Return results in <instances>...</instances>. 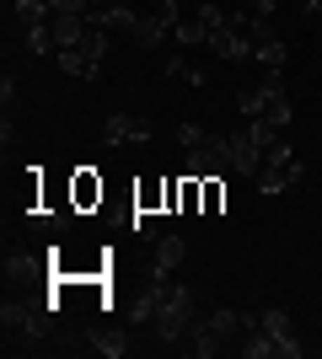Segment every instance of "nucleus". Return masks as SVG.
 <instances>
[{
  "label": "nucleus",
  "instance_id": "0eeeda50",
  "mask_svg": "<svg viewBox=\"0 0 322 359\" xmlns=\"http://www.w3.org/2000/svg\"><path fill=\"white\" fill-rule=\"evenodd\" d=\"M258 327L269 332L279 344V359H301L307 348H301V338H295V327H290V316L279 311V306H269V311H258Z\"/></svg>",
  "mask_w": 322,
  "mask_h": 359
},
{
  "label": "nucleus",
  "instance_id": "ddd939ff",
  "mask_svg": "<svg viewBox=\"0 0 322 359\" xmlns=\"http://www.w3.org/2000/svg\"><path fill=\"white\" fill-rule=\"evenodd\" d=\"M92 27L86 16H65V11H54L48 16V32H54V48H70V43H81V32Z\"/></svg>",
  "mask_w": 322,
  "mask_h": 359
},
{
  "label": "nucleus",
  "instance_id": "4468645a",
  "mask_svg": "<svg viewBox=\"0 0 322 359\" xmlns=\"http://www.w3.org/2000/svg\"><path fill=\"white\" fill-rule=\"evenodd\" d=\"M129 38H135L140 48H161V43H167V38H172V27H167V22H161V16H156V11H145V16H140V22H135V32H129Z\"/></svg>",
  "mask_w": 322,
  "mask_h": 359
},
{
  "label": "nucleus",
  "instance_id": "7ed1b4c3",
  "mask_svg": "<svg viewBox=\"0 0 322 359\" xmlns=\"http://www.w3.org/2000/svg\"><path fill=\"white\" fill-rule=\"evenodd\" d=\"M102 60H107V32L97 27V22L81 32V43L60 48V70H65V75H81V81H97Z\"/></svg>",
  "mask_w": 322,
  "mask_h": 359
},
{
  "label": "nucleus",
  "instance_id": "f257e3e1",
  "mask_svg": "<svg viewBox=\"0 0 322 359\" xmlns=\"http://www.w3.org/2000/svg\"><path fill=\"white\" fill-rule=\"evenodd\" d=\"M194 322H199L194 290H188V285H172V279H161V290H156L151 332L161 338V344H177V338H188V332H194Z\"/></svg>",
  "mask_w": 322,
  "mask_h": 359
},
{
  "label": "nucleus",
  "instance_id": "bb28decb",
  "mask_svg": "<svg viewBox=\"0 0 322 359\" xmlns=\"http://www.w3.org/2000/svg\"><path fill=\"white\" fill-rule=\"evenodd\" d=\"M307 16H322V0H307Z\"/></svg>",
  "mask_w": 322,
  "mask_h": 359
},
{
  "label": "nucleus",
  "instance_id": "a878e982",
  "mask_svg": "<svg viewBox=\"0 0 322 359\" xmlns=\"http://www.w3.org/2000/svg\"><path fill=\"white\" fill-rule=\"evenodd\" d=\"M274 6H279V0H247V11H253V16H274Z\"/></svg>",
  "mask_w": 322,
  "mask_h": 359
},
{
  "label": "nucleus",
  "instance_id": "aec40b11",
  "mask_svg": "<svg viewBox=\"0 0 322 359\" xmlns=\"http://www.w3.org/2000/svg\"><path fill=\"white\" fill-rule=\"evenodd\" d=\"M167 75L172 81H188V86H204V70H194L188 60H167Z\"/></svg>",
  "mask_w": 322,
  "mask_h": 359
},
{
  "label": "nucleus",
  "instance_id": "a211bd4d",
  "mask_svg": "<svg viewBox=\"0 0 322 359\" xmlns=\"http://www.w3.org/2000/svg\"><path fill=\"white\" fill-rule=\"evenodd\" d=\"M22 43H27V54H48V48H54V32H48V22H43V27H22Z\"/></svg>",
  "mask_w": 322,
  "mask_h": 359
},
{
  "label": "nucleus",
  "instance_id": "6ab92c4d",
  "mask_svg": "<svg viewBox=\"0 0 322 359\" xmlns=\"http://www.w3.org/2000/svg\"><path fill=\"white\" fill-rule=\"evenodd\" d=\"M290 161H295V150H290V140H285V135L263 150V166H290Z\"/></svg>",
  "mask_w": 322,
  "mask_h": 359
},
{
  "label": "nucleus",
  "instance_id": "39448f33",
  "mask_svg": "<svg viewBox=\"0 0 322 359\" xmlns=\"http://www.w3.org/2000/svg\"><path fill=\"white\" fill-rule=\"evenodd\" d=\"M145 140H151V123H145V118H129V113H113V118H102V129H97V145H102V150L145 145Z\"/></svg>",
  "mask_w": 322,
  "mask_h": 359
},
{
  "label": "nucleus",
  "instance_id": "412c9836",
  "mask_svg": "<svg viewBox=\"0 0 322 359\" xmlns=\"http://www.w3.org/2000/svg\"><path fill=\"white\" fill-rule=\"evenodd\" d=\"M97 354H107V359H123V354H129V344H123V338H119V332H102V338H97Z\"/></svg>",
  "mask_w": 322,
  "mask_h": 359
},
{
  "label": "nucleus",
  "instance_id": "6e6552de",
  "mask_svg": "<svg viewBox=\"0 0 322 359\" xmlns=\"http://www.w3.org/2000/svg\"><path fill=\"white\" fill-rule=\"evenodd\" d=\"M231 172H247V177L263 172V145H258V135H253L247 123L231 135Z\"/></svg>",
  "mask_w": 322,
  "mask_h": 359
},
{
  "label": "nucleus",
  "instance_id": "423d86ee",
  "mask_svg": "<svg viewBox=\"0 0 322 359\" xmlns=\"http://www.w3.org/2000/svg\"><path fill=\"white\" fill-rule=\"evenodd\" d=\"M210 48L220 54V60H231V65L253 60V38L242 32V16H236V11H231V27H215L210 32Z\"/></svg>",
  "mask_w": 322,
  "mask_h": 359
},
{
  "label": "nucleus",
  "instance_id": "dca6fc26",
  "mask_svg": "<svg viewBox=\"0 0 322 359\" xmlns=\"http://www.w3.org/2000/svg\"><path fill=\"white\" fill-rule=\"evenodd\" d=\"M285 54H290V48L279 43V38H269V43H258V54H253V60H258L263 70H285Z\"/></svg>",
  "mask_w": 322,
  "mask_h": 359
},
{
  "label": "nucleus",
  "instance_id": "1a4fd4ad",
  "mask_svg": "<svg viewBox=\"0 0 322 359\" xmlns=\"http://www.w3.org/2000/svg\"><path fill=\"white\" fill-rule=\"evenodd\" d=\"M295 182H301V161H290V166H263L258 177H253V188H258L263 198H274V194H290Z\"/></svg>",
  "mask_w": 322,
  "mask_h": 359
},
{
  "label": "nucleus",
  "instance_id": "393cba45",
  "mask_svg": "<svg viewBox=\"0 0 322 359\" xmlns=\"http://www.w3.org/2000/svg\"><path fill=\"white\" fill-rule=\"evenodd\" d=\"M0 102H6V118H11V102H16V75L11 70L0 75Z\"/></svg>",
  "mask_w": 322,
  "mask_h": 359
},
{
  "label": "nucleus",
  "instance_id": "9b49d317",
  "mask_svg": "<svg viewBox=\"0 0 322 359\" xmlns=\"http://www.w3.org/2000/svg\"><path fill=\"white\" fill-rule=\"evenodd\" d=\"M92 22H97L102 32H135L140 11L129 6V0H119V6H97V11H92Z\"/></svg>",
  "mask_w": 322,
  "mask_h": 359
},
{
  "label": "nucleus",
  "instance_id": "f8f14e48",
  "mask_svg": "<svg viewBox=\"0 0 322 359\" xmlns=\"http://www.w3.org/2000/svg\"><path fill=\"white\" fill-rule=\"evenodd\" d=\"M0 322H6V327L32 332V338H38V332L48 327V322H43V311H32V306H22V300H6V306H0Z\"/></svg>",
  "mask_w": 322,
  "mask_h": 359
},
{
  "label": "nucleus",
  "instance_id": "9d476101",
  "mask_svg": "<svg viewBox=\"0 0 322 359\" xmlns=\"http://www.w3.org/2000/svg\"><path fill=\"white\" fill-rule=\"evenodd\" d=\"M183 257H188V241L183 236H161V241H156V257H151V279H172Z\"/></svg>",
  "mask_w": 322,
  "mask_h": 359
},
{
  "label": "nucleus",
  "instance_id": "4be33fe9",
  "mask_svg": "<svg viewBox=\"0 0 322 359\" xmlns=\"http://www.w3.org/2000/svg\"><path fill=\"white\" fill-rule=\"evenodd\" d=\"M199 22H204V27H231V11H226V6H199Z\"/></svg>",
  "mask_w": 322,
  "mask_h": 359
},
{
  "label": "nucleus",
  "instance_id": "5701e85b",
  "mask_svg": "<svg viewBox=\"0 0 322 359\" xmlns=\"http://www.w3.org/2000/svg\"><path fill=\"white\" fill-rule=\"evenodd\" d=\"M199 140H204V129H199V123H177V145H183V150H194Z\"/></svg>",
  "mask_w": 322,
  "mask_h": 359
},
{
  "label": "nucleus",
  "instance_id": "f3484780",
  "mask_svg": "<svg viewBox=\"0 0 322 359\" xmlns=\"http://www.w3.org/2000/svg\"><path fill=\"white\" fill-rule=\"evenodd\" d=\"M236 113H242L247 123H253V118H263V86H247V91H236Z\"/></svg>",
  "mask_w": 322,
  "mask_h": 359
},
{
  "label": "nucleus",
  "instance_id": "20e7f679",
  "mask_svg": "<svg viewBox=\"0 0 322 359\" xmlns=\"http://www.w3.org/2000/svg\"><path fill=\"white\" fill-rule=\"evenodd\" d=\"M231 166V135H204L199 145L188 150V177H220V172H226Z\"/></svg>",
  "mask_w": 322,
  "mask_h": 359
},
{
  "label": "nucleus",
  "instance_id": "f03ea898",
  "mask_svg": "<svg viewBox=\"0 0 322 359\" xmlns=\"http://www.w3.org/2000/svg\"><path fill=\"white\" fill-rule=\"evenodd\" d=\"M236 332H242V311H226V306H220V311H210V316L194 322L188 344H194V354H199V359H215L231 338H236Z\"/></svg>",
  "mask_w": 322,
  "mask_h": 359
},
{
  "label": "nucleus",
  "instance_id": "b1692460",
  "mask_svg": "<svg viewBox=\"0 0 322 359\" xmlns=\"http://www.w3.org/2000/svg\"><path fill=\"white\" fill-rule=\"evenodd\" d=\"M156 16H161L167 27H177V22H183V11H177V0H156Z\"/></svg>",
  "mask_w": 322,
  "mask_h": 359
},
{
  "label": "nucleus",
  "instance_id": "2eb2a0df",
  "mask_svg": "<svg viewBox=\"0 0 322 359\" xmlns=\"http://www.w3.org/2000/svg\"><path fill=\"white\" fill-rule=\"evenodd\" d=\"M172 43H183V48H210V27H204L199 16H194V22H177V27H172Z\"/></svg>",
  "mask_w": 322,
  "mask_h": 359
}]
</instances>
